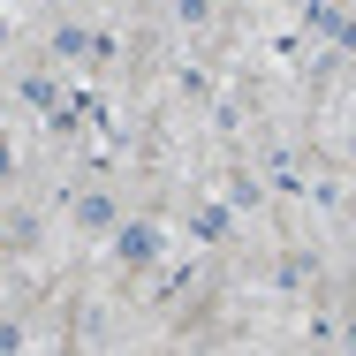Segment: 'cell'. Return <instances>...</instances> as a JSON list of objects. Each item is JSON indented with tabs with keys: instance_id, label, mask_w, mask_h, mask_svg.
I'll return each instance as SVG.
<instances>
[{
	"instance_id": "1",
	"label": "cell",
	"mask_w": 356,
	"mask_h": 356,
	"mask_svg": "<svg viewBox=\"0 0 356 356\" xmlns=\"http://www.w3.org/2000/svg\"><path fill=\"white\" fill-rule=\"evenodd\" d=\"M114 243H122V258H129V266H144V258H159V227H152V220H137V227H122Z\"/></svg>"
}]
</instances>
